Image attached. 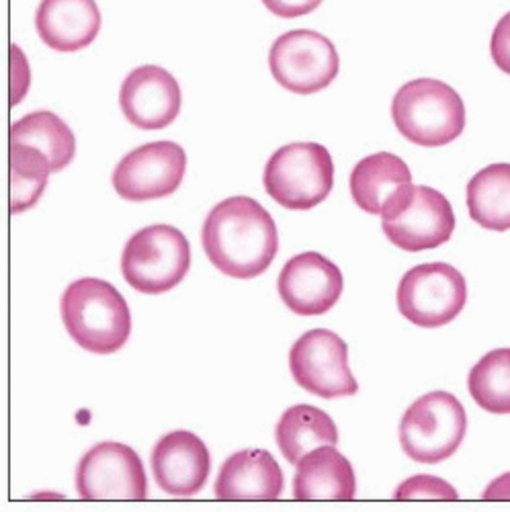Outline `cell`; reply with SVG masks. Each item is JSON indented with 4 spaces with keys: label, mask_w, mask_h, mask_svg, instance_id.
<instances>
[{
    "label": "cell",
    "mask_w": 510,
    "mask_h": 512,
    "mask_svg": "<svg viewBox=\"0 0 510 512\" xmlns=\"http://www.w3.org/2000/svg\"><path fill=\"white\" fill-rule=\"evenodd\" d=\"M490 54L494 64L502 72L510 74V13H506L494 27L492 41H490Z\"/></svg>",
    "instance_id": "484cf974"
},
{
    "label": "cell",
    "mask_w": 510,
    "mask_h": 512,
    "mask_svg": "<svg viewBox=\"0 0 510 512\" xmlns=\"http://www.w3.org/2000/svg\"><path fill=\"white\" fill-rule=\"evenodd\" d=\"M60 312L76 345L97 355L117 353L130 338L132 314L109 281L84 277L68 285Z\"/></svg>",
    "instance_id": "7a4b0ae2"
},
{
    "label": "cell",
    "mask_w": 510,
    "mask_h": 512,
    "mask_svg": "<svg viewBox=\"0 0 510 512\" xmlns=\"http://www.w3.org/2000/svg\"><path fill=\"white\" fill-rule=\"evenodd\" d=\"M269 68L283 89L314 95L338 76L340 60L330 39L310 29H293L275 39Z\"/></svg>",
    "instance_id": "9c48e42d"
},
{
    "label": "cell",
    "mask_w": 510,
    "mask_h": 512,
    "mask_svg": "<svg viewBox=\"0 0 510 512\" xmlns=\"http://www.w3.org/2000/svg\"><path fill=\"white\" fill-rule=\"evenodd\" d=\"M357 480L351 461L334 447H320L297 461L293 478L295 500H353Z\"/></svg>",
    "instance_id": "d6986e66"
},
{
    "label": "cell",
    "mask_w": 510,
    "mask_h": 512,
    "mask_svg": "<svg viewBox=\"0 0 510 512\" xmlns=\"http://www.w3.org/2000/svg\"><path fill=\"white\" fill-rule=\"evenodd\" d=\"M467 416L461 402L447 392L418 398L400 420V445L418 463H441L463 443Z\"/></svg>",
    "instance_id": "8992f818"
},
{
    "label": "cell",
    "mask_w": 510,
    "mask_h": 512,
    "mask_svg": "<svg viewBox=\"0 0 510 512\" xmlns=\"http://www.w3.org/2000/svg\"><path fill=\"white\" fill-rule=\"evenodd\" d=\"M76 492L82 500H144L148 482L140 455L123 443L95 445L76 467Z\"/></svg>",
    "instance_id": "30bf717a"
},
{
    "label": "cell",
    "mask_w": 510,
    "mask_h": 512,
    "mask_svg": "<svg viewBox=\"0 0 510 512\" xmlns=\"http://www.w3.org/2000/svg\"><path fill=\"white\" fill-rule=\"evenodd\" d=\"M52 164L48 156L27 144L11 142L9 175H11V211L23 213L35 205L48 185Z\"/></svg>",
    "instance_id": "603a6c76"
},
{
    "label": "cell",
    "mask_w": 510,
    "mask_h": 512,
    "mask_svg": "<svg viewBox=\"0 0 510 512\" xmlns=\"http://www.w3.org/2000/svg\"><path fill=\"white\" fill-rule=\"evenodd\" d=\"M351 195L371 216L392 218L412 197V173L408 164L390 152L363 158L351 173Z\"/></svg>",
    "instance_id": "9a60e30c"
},
{
    "label": "cell",
    "mask_w": 510,
    "mask_h": 512,
    "mask_svg": "<svg viewBox=\"0 0 510 512\" xmlns=\"http://www.w3.org/2000/svg\"><path fill=\"white\" fill-rule=\"evenodd\" d=\"M396 130L416 146L441 148L465 127V107L455 89L435 78L406 82L392 101Z\"/></svg>",
    "instance_id": "3957f363"
},
{
    "label": "cell",
    "mask_w": 510,
    "mask_h": 512,
    "mask_svg": "<svg viewBox=\"0 0 510 512\" xmlns=\"http://www.w3.org/2000/svg\"><path fill=\"white\" fill-rule=\"evenodd\" d=\"M158 488L170 496H195L203 490L211 459L205 443L189 433L175 431L164 435L150 457Z\"/></svg>",
    "instance_id": "2e32d148"
},
{
    "label": "cell",
    "mask_w": 510,
    "mask_h": 512,
    "mask_svg": "<svg viewBox=\"0 0 510 512\" xmlns=\"http://www.w3.org/2000/svg\"><path fill=\"white\" fill-rule=\"evenodd\" d=\"M453 230L455 213L449 199L424 185L414 187L410 201L392 218H384L388 240L406 252L437 248L453 236Z\"/></svg>",
    "instance_id": "4fadbf2b"
},
{
    "label": "cell",
    "mask_w": 510,
    "mask_h": 512,
    "mask_svg": "<svg viewBox=\"0 0 510 512\" xmlns=\"http://www.w3.org/2000/svg\"><path fill=\"white\" fill-rule=\"evenodd\" d=\"M289 369L297 386L324 400L359 392V383L349 369L347 343L326 328H314L295 340L289 351Z\"/></svg>",
    "instance_id": "ba28073f"
},
{
    "label": "cell",
    "mask_w": 510,
    "mask_h": 512,
    "mask_svg": "<svg viewBox=\"0 0 510 512\" xmlns=\"http://www.w3.org/2000/svg\"><path fill=\"white\" fill-rule=\"evenodd\" d=\"M181 87L175 76L160 66H140L127 74L119 91L125 119L140 130H164L181 111Z\"/></svg>",
    "instance_id": "5bb4252c"
},
{
    "label": "cell",
    "mask_w": 510,
    "mask_h": 512,
    "mask_svg": "<svg viewBox=\"0 0 510 512\" xmlns=\"http://www.w3.org/2000/svg\"><path fill=\"white\" fill-rule=\"evenodd\" d=\"M214 492L218 500H277L283 472L269 451L244 449L224 461Z\"/></svg>",
    "instance_id": "ac0fdd59"
},
{
    "label": "cell",
    "mask_w": 510,
    "mask_h": 512,
    "mask_svg": "<svg viewBox=\"0 0 510 512\" xmlns=\"http://www.w3.org/2000/svg\"><path fill=\"white\" fill-rule=\"evenodd\" d=\"M467 209L484 230H510V164H490L467 183Z\"/></svg>",
    "instance_id": "44dd1931"
},
{
    "label": "cell",
    "mask_w": 510,
    "mask_h": 512,
    "mask_svg": "<svg viewBox=\"0 0 510 512\" xmlns=\"http://www.w3.org/2000/svg\"><path fill=\"white\" fill-rule=\"evenodd\" d=\"M11 142L27 144L44 152L52 173L64 170L76 154V140L70 127L52 111H35L11 125Z\"/></svg>",
    "instance_id": "7402d4cb"
},
{
    "label": "cell",
    "mask_w": 510,
    "mask_h": 512,
    "mask_svg": "<svg viewBox=\"0 0 510 512\" xmlns=\"http://www.w3.org/2000/svg\"><path fill=\"white\" fill-rule=\"evenodd\" d=\"M322 0H263V5L281 19H295L312 13Z\"/></svg>",
    "instance_id": "4316f807"
},
{
    "label": "cell",
    "mask_w": 510,
    "mask_h": 512,
    "mask_svg": "<svg viewBox=\"0 0 510 512\" xmlns=\"http://www.w3.org/2000/svg\"><path fill=\"white\" fill-rule=\"evenodd\" d=\"M400 314L420 328H441L453 322L467 302L463 275L447 263L410 269L398 285Z\"/></svg>",
    "instance_id": "52a82bcc"
},
{
    "label": "cell",
    "mask_w": 510,
    "mask_h": 512,
    "mask_svg": "<svg viewBox=\"0 0 510 512\" xmlns=\"http://www.w3.org/2000/svg\"><path fill=\"white\" fill-rule=\"evenodd\" d=\"M201 244L218 271L232 279L263 275L279 250L271 213L252 197H228L207 213Z\"/></svg>",
    "instance_id": "6da1fadb"
},
{
    "label": "cell",
    "mask_w": 510,
    "mask_h": 512,
    "mask_svg": "<svg viewBox=\"0 0 510 512\" xmlns=\"http://www.w3.org/2000/svg\"><path fill=\"white\" fill-rule=\"evenodd\" d=\"M187 156L175 142L144 144L125 154L113 170V189L127 201L173 195L185 177Z\"/></svg>",
    "instance_id": "8fae6325"
},
{
    "label": "cell",
    "mask_w": 510,
    "mask_h": 512,
    "mask_svg": "<svg viewBox=\"0 0 510 512\" xmlns=\"http://www.w3.org/2000/svg\"><path fill=\"white\" fill-rule=\"evenodd\" d=\"M263 183L269 197L285 209H314L334 187L332 156L314 142L287 144L269 158Z\"/></svg>",
    "instance_id": "5b68a950"
},
{
    "label": "cell",
    "mask_w": 510,
    "mask_h": 512,
    "mask_svg": "<svg viewBox=\"0 0 510 512\" xmlns=\"http://www.w3.org/2000/svg\"><path fill=\"white\" fill-rule=\"evenodd\" d=\"M474 402L492 414H510V349L484 355L467 377Z\"/></svg>",
    "instance_id": "cb8c5ba5"
},
{
    "label": "cell",
    "mask_w": 510,
    "mask_h": 512,
    "mask_svg": "<svg viewBox=\"0 0 510 512\" xmlns=\"http://www.w3.org/2000/svg\"><path fill=\"white\" fill-rule=\"evenodd\" d=\"M484 500H510V474L496 478L484 492Z\"/></svg>",
    "instance_id": "83f0119b"
},
{
    "label": "cell",
    "mask_w": 510,
    "mask_h": 512,
    "mask_svg": "<svg viewBox=\"0 0 510 512\" xmlns=\"http://www.w3.org/2000/svg\"><path fill=\"white\" fill-rule=\"evenodd\" d=\"M343 287V271L318 252L293 256L281 269L277 281L283 304L297 316L330 312L343 295Z\"/></svg>",
    "instance_id": "7c38bea8"
},
{
    "label": "cell",
    "mask_w": 510,
    "mask_h": 512,
    "mask_svg": "<svg viewBox=\"0 0 510 512\" xmlns=\"http://www.w3.org/2000/svg\"><path fill=\"white\" fill-rule=\"evenodd\" d=\"M191 246L173 226L156 224L136 232L121 254V273L127 285L146 295L175 289L189 273Z\"/></svg>",
    "instance_id": "277c9868"
},
{
    "label": "cell",
    "mask_w": 510,
    "mask_h": 512,
    "mask_svg": "<svg viewBox=\"0 0 510 512\" xmlns=\"http://www.w3.org/2000/svg\"><path fill=\"white\" fill-rule=\"evenodd\" d=\"M394 498L396 500H457L459 494L445 480L420 474L402 482L396 488Z\"/></svg>",
    "instance_id": "d4e9b609"
},
{
    "label": "cell",
    "mask_w": 510,
    "mask_h": 512,
    "mask_svg": "<svg viewBox=\"0 0 510 512\" xmlns=\"http://www.w3.org/2000/svg\"><path fill=\"white\" fill-rule=\"evenodd\" d=\"M35 29L56 52H78L91 46L101 31V11L95 0H41Z\"/></svg>",
    "instance_id": "e0dca14e"
},
{
    "label": "cell",
    "mask_w": 510,
    "mask_h": 512,
    "mask_svg": "<svg viewBox=\"0 0 510 512\" xmlns=\"http://www.w3.org/2000/svg\"><path fill=\"white\" fill-rule=\"evenodd\" d=\"M275 439L287 463L297 465V461L314 449L334 447L338 443V431L324 410L300 404L283 412L277 422Z\"/></svg>",
    "instance_id": "ffe728a7"
}]
</instances>
